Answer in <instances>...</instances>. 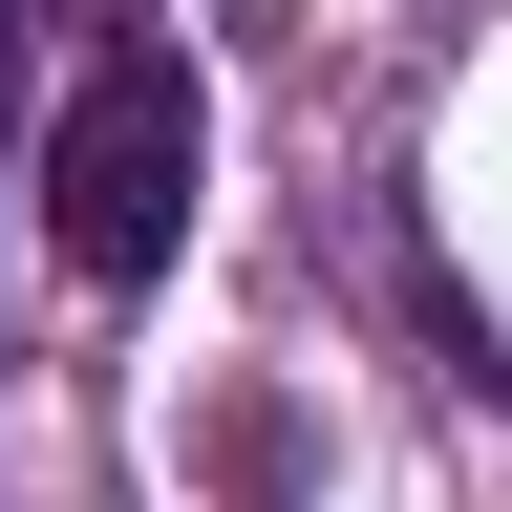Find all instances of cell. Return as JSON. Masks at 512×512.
Listing matches in <instances>:
<instances>
[{
    "instance_id": "6da1fadb",
    "label": "cell",
    "mask_w": 512,
    "mask_h": 512,
    "mask_svg": "<svg viewBox=\"0 0 512 512\" xmlns=\"http://www.w3.org/2000/svg\"><path fill=\"white\" fill-rule=\"evenodd\" d=\"M192 192H214V86H192L171 22H107L43 107V256L86 299H150L192 256Z\"/></svg>"
},
{
    "instance_id": "7a4b0ae2",
    "label": "cell",
    "mask_w": 512,
    "mask_h": 512,
    "mask_svg": "<svg viewBox=\"0 0 512 512\" xmlns=\"http://www.w3.org/2000/svg\"><path fill=\"white\" fill-rule=\"evenodd\" d=\"M43 22H64V0H0V86H22V43H43Z\"/></svg>"
}]
</instances>
